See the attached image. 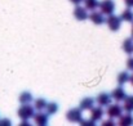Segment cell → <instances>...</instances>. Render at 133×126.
Here are the masks:
<instances>
[{
	"label": "cell",
	"mask_w": 133,
	"mask_h": 126,
	"mask_svg": "<svg viewBox=\"0 0 133 126\" xmlns=\"http://www.w3.org/2000/svg\"><path fill=\"white\" fill-rule=\"evenodd\" d=\"M34 113H35V108L34 106H31L30 103H25L22 104L18 111H17V115L21 120H30L34 117Z\"/></svg>",
	"instance_id": "6da1fadb"
},
{
	"label": "cell",
	"mask_w": 133,
	"mask_h": 126,
	"mask_svg": "<svg viewBox=\"0 0 133 126\" xmlns=\"http://www.w3.org/2000/svg\"><path fill=\"white\" fill-rule=\"evenodd\" d=\"M105 22L107 23V27H109L111 31H114V32L119 31L120 27H122V18H120L119 16H115L114 13L110 14V16H107V18H106Z\"/></svg>",
	"instance_id": "7a4b0ae2"
},
{
	"label": "cell",
	"mask_w": 133,
	"mask_h": 126,
	"mask_svg": "<svg viewBox=\"0 0 133 126\" xmlns=\"http://www.w3.org/2000/svg\"><path fill=\"white\" fill-rule=\"evenodd\" d=\"M106 115L109 118H119L123 115V106H120L118 102L115 104H109L106 109Z\"/></svg>",
	"instance_id": "3957f363"
},
{
	"label": "cell",
	"mask_w": 133,
	"mask_h": 126,
	"mask_svg": "<svg viewBox=\"0 0 133 126\" xmlns=\"http://www.w3.org/2000/svg\"><path fill=\"white\" fill-rule=\"evenodd\" d=\"M98 8L103 16H110L115 12V1L114 0H102V1H99Z\"/></svg>",
	"instance_id": "277c9868"
},
{
	"label": "cell",
	"mask_w": 133,
	"mask_h": 126,
	"mask_svg": "<svg viewBox=\"0 0 133 126\" xmlns=\"http://www.w3.org/2000/svg\"><path fill=\"white\" fill-rule=\"evenodd\" d=\"M66 118L70 121V122H74V124H78L83 120V111L80 108H71L70 111H67L66 113Z\"/></svg>",
	"instance_id": "5b68a950"
},
{
	"label": "cell",
	"mask_w": 133,
	"mask_h": 126,
	"mask_svg": "<svg viewBox=\"0 0 133 126\" xmlns=\"http://www.w3.org/2000/svg\"><path fill=\"white\" fill-rule=\"evenodd\" d=\"M110 95H111V99H114L115 102L120 103V102H123V100L125 99L127 93H125V90H124L122 86H118V87H115V89L111 91Z\"/></svg>",
	"instance_id": "8992f818"
},
{
	"label": "cell",
	"mask_w": 133,
	"mask_h": 126,
	"mask_svg": "<svg viewBox=\"0 0 133 126\" xmlns=\"http://www.w3.org/2000/svg\"><path fill=\"white\" fill-rule=\"evenodd\" d=\"M88 10L84 8V6H80V5H76L75 9H74V17L78 19V21H85L88 19Z\"/></svg>",
	"instance_id": "52a82bcc"
},
{
	"label": "cell",
	"mask_w": 133,
	"mask_h": 126,
	"mask_svg": "<svg viewBox=\"0 0 133 126\" xmlns=\"http://www.w3.org/2000/svg\"><path fill=\"white\" fill-rule=\"evenodd\" d=\"M34 121L36 125H40V126H44L48 124L49 121V115L48 113H44V112H38V113H34Z\"/></svg>",
	"instance_id": "ba28073f"
},
{
	"label": "cell",
	"mask_w": 133,
	"mask_h": 126,
	"mask_svg": "<svg viewBox=\"0 0 133 126\" xmlns=\"http://www.w3.org/2000/svg\"><path fill=\"white\" fill-rule=\"evenodd\" d=\"M96 102H97L98 106H101V107H107V106L111 103V95L107 94V93H99V94L97 95Z\"/></svg>",
	"instance_id": "9c48e42d"
},
{
	"label": "cell",
	"mask_w": 133,
	"mask_h": 126,
	"mask_svg": "<svg viewBox=\"0 0 133 126\" xmlns=\"http://www.w3.org/2000/svg\"><path fill=\"white\" fill-rule=\"evenodd\" d=\"M88 18L94 23V25H102L105 23V17L101 12H96V10H92V13L88 16Z\"/></svg>",
	"instance_id": "30bf717a"
},
{
	"label": "cell",
	"mask_w": 133,
	"mask_h": 126,
	"mask_svg": "<svg viewBox=\"0 0 133 126\" xmlns=\"http://www.w3.org/2000/svg\"><path fill=\"white\" fill-rule=\"evenodd\" d=\"M103 115H105V111L102 109L101 106H99V107H93V108L90 109V117H89V118H92L93 121L97 122V121L102 120Z\"/></svg>",
	"instance_id": "8fae6325"
},
{
	"label": "cell",
	"mask_w": 133,
	"mask_h": 126,
	"mask_svg": "<svg viewBox=\"0 0 133 126\" xmlns=\"http://www.w3.org/2000/svg\"><path fill=\"white\" fill-rule=\"evenodd\" d=\"M94 107V99L93 98H83L82 100H80V106H79V108L82 109V111H90L92 108Z\"/></svg>",
	"instance_id": "7c38bea8"
},
{
	"label": "cell",
	"mask_w": 133,
	"mask_h": 126,
	"mask_svg": "<svg viewBox=\"0 0 133 126\" xmlns=\"http://www.w3.org/2000/svg\"><path fill=\"white\" fill-rule=\"evenodd\" d=\"M120 126H129L133 125V116L131 112H127L125 115H122L119 117V122H118Z\"/></svg>",
	"instance_id": "4fadbf2b"
},
{
	"label": "cell",
	"mask_w": 133,
	"mask_h": 126,
	"mask_svg": "<svg viewBox=\"0 0 133 126\" xmlns=\"http://www.w3.org/2000/svg\"><path fill=\"white\" fill-rule=\"evenodd\" d=\"M122 49H123V51L124 53H127V54H133V39L132 38H128V39H125L123 44H122Z\"/></svg>",
	"instance_id": "5bb4252c"
},
{
	"label": "cell",
	"mask_w": 133,
	"mask_h": 126,
	"mask_svg": "<svg viewBox=\"0 0 133 126\" xmlns=\"http://www.w3.org/2000/svg\"><path fill=\"white\" fill-rule=\"evenodd\" d=\"M123 111L125 112H133V95H127L123 100Z\"/></svg>",
	"instance_id": "9a60e30c"
},
{
	"label": "cell",
	"mask_w": 133,
	"mask_h": 126,
	"mask_svg": "<svg viewBox=\"0 0 133 126\" xmlns=\"http://www.w3.org/2000/svg\"><path fill=\"white\" fill-rule=\"evenodd\" d=\"M122 21L124 22H129V23H133V12L132 8H127L122 12V16H120Z\"/></svg>",
	"instance_id": "2e32d148"
},
{
	"label": "cell",
	"mask_w": 133,
	"mask_h": 126,
	"mask_svg": "<svg viewBox=\"0 0 133 126\" xmlns=\"http://www.w3.org/2000/svg\"><path fill=\"white\" fill-rule=\"evenodd\" d=\"M19 103L21 104H25V103H31L32 102V94L30 91H23L19 94V98H18Z\"/></svg>",
	"instance_id": "e0dca14e"
},
{
	"label": "cell",
	"mask_w": 133,
	"mask_h": 126,
	"mask_svg": "<svg viewBox=\"0 0 133 126\" xmlns=\"http://www.w3.org/2000/svg\"><path fill=\"white\" fill-rule=\"evenodd\" d=\"M45 111H46V113H48L49 116L56 115L57 111H58V104H57L56 102H49V103H46V106H45Z\"/></svg>",
	"instance_id": "ac0fdd59"
},
{
	"label": "cell",
	"mask_w": 133,
	"mask_h": 126,
	"mask_svg": "<svg viewBox=\"0 0 133 126\" xmlns=\"http://www.w3.org/2000/svg\"><path fill=\"white\" fill-rule=\"evenodd\" d=\"M83 3H84V8L87 10H96L99 4L98 0H83Z\"/></svg>",
	"instance_id": "d6986e66"
},
{
	"label": "cell",
	"mask_w": 133,
	"mask_h": 126,
	"mask_svg": "<svg viewBox=\"0 0 133 126\" xmlns=\"http://www.w3.org/2000/svg\"><path fill=\"white\" fill-rule=\"evenodd\" d=\"M46 103H48V102L45 100L44 98H38V99H35V102H34V108L38 109V111H43V109H45Z\"/></svg>",
	"instance_id": "ffe728a7"
},
{
	"label": "cell",
	"mask_w": 133,
	"mask_h": 126,
	"mask_svg": "<svg viewBox=\"0 0 133 126\" xmlns=\"http://www.w3.org/2000/svg\"><path fill=\"white\" fill-rule=\"evenodd\" d=\"M129 81V73L127 71H122L119 75H118V84L119 85H124L125 83Z\"/></svg>",
	"instance_id": "44dd1931"
},
{
	"label": "cell",
	"mask_w": 133,
	"mask_h": 126,
	"mask_svg": "<svg viewBox=\"0 0 133 126\" xmlns=\"http://www.w3.org/2000/svg\"><path fill=\"white\" fill-rule=\"evenodd\" d=\"M80 124L84 125V126H94L96 125V121H93L92 118H89V120H87V121H85V120H82Z\"/></svg>",
	"instance_id": "7402d4cb"
},
{
	"label": "cell",
	"mask_w": 133,
	"mask_h": 126,
	"mask_svg": "<svg viewBox=\"0 0 133 126\" xmlns=\"http://www.w3.org/2000/svg\"><path fill=\"white\" fill-rule=\"evenodd\" d=\"M127 70L133 71V57H129V58L127 59Z\"/></svg>",
	"instance_id": "603a6c76"
},
{
	"label": "cell",
	"mask_w": 133,
	"mask_h": 126,
	"mask_svg": "<svg viewBox=\"0 0 133 126\" xmlns=\"http://www.w3.org/2000/svg\"><path fill=\"white\" fill-rule=\"evenodd\" d=\"M102 124H103L105 126H110V125L112 126V125H115V122H114V118H109L107 121H103Z\"/></svg>",
	"instance_id": "cb8c5ba5"
},
{
	"label": "cell",
	"mask_w": 133,
	"mask_h": 126,
	"mask_svg": "<svg viewBox=\"0 0 133 126\" xmlns=\"http://www.w3.org/2000/svg\"><path fill=\"white\" fill-rule=\"evenodd\" d=\"M12 122H10V120H8V118H3V120H0V126H4V125H10Z\"/></svg>",
	"instance_id": "d4e9b609"
},
{
	"label": "cell",
	"mask_w": 133,
	"mask_h": 126,
	"mask_svg": "<svg viewBox=\"0 0 133 126\" xmlns=\"http://www.w3.org/2000/svg\"><path fill=\"white\" fill-rule=\"evenodd\" d=\"M124 4L127 5V8H133V0H124Z\"/></svg>",
	"instance_id": "484cf974"
},
{
	"label": "cell",
	"mask_w": 133,
	"mask_h": 126,
	"mask_svg": "<svg viewBox=\"0 0 133 126\" xmlns=\"http://www.w3.org/2000/svg\"><path fill=\"white\" fill-rule=\"evenodd\" d=\"M70 1H71L74 5H79L80 3H83V0H70Z\"/></svg>",
	"instance_id": "4316f807"
},
{
	"label": "cell",
	"mask_w": 133,
	"mask_h": 126,
	"mask_svg": "<svg viewBox=\"0 0 133 126\" xmlns=\"http://www.w3.org/2000/svg\"><path fill=\"white\" fill-rule=\"evenodd\" d=\"M21 125H22V126H29V125H30V122H29V120H22Z\"/></svg>",
	"instance_id": "83f0119b"
},
{
	"label": "cell",
	"mask_w": 133,
	"mask_h": 126,
	"mask_svg": "<svg viewBox=\"0 0 133 126\" xmlns=\"http://www.w3.org/2000/svg\"><path fill=\"white\" fill-rule=\"evenodd\" d=\"M129 83H131L133 86V72H132V75H129Z\"/></svg>",
	"instance_id": "f1b7e54d"
},
{
	"label": "cell",
	"mask_w": 133,
	"mask_h": 126,
	"mask_svg": "<svg viewBox=\"0 0 133 126\" xmlns=\"http://www.w3.org/2000/svg\"><path fill=\"white\" fill-rule=\"evenodd\" d=\"M132 39H133V25H132Z\"/></svg>",
	"instance_id": "f546056e"
}]
</instances>
